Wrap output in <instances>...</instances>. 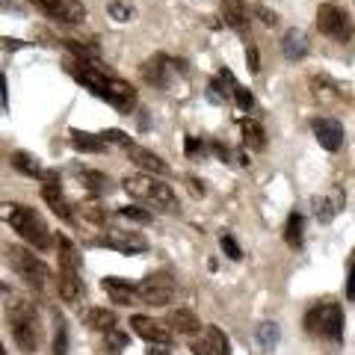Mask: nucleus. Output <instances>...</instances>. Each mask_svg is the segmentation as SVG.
I'll return each instance as SVG.
<instances>
[{"mask_svg":"<svg viewBox=\"0 0 355 355\" xmlns=\"http://www.w3.org/2000/svg\"><path fill=\"white\" fill-rule=\"evenodd\" d=\"M65 69H69V74L77 83L86 86L95 98H101V101H107L110 107H116L119 113H130L133 104H137V89H133L128 80L116 77L113 71L101 69L98 62H80V60L71 57L65 62Z\"/></svg>","mask_w":355,"mask_h":355,"instance_id":"1","label":"nucleus"},{"mask_svg":"<svg viewBox=\"0 0 355 355\" xmlns=\"http://www.w3.org/2000/svg\"><path fill=\"white\" fill-rule=\"evenodd\" d=\"M6 320H9V331L18 343L21 352H36L42 343V320L36 314V305L27 296H9L6 299Z\"/></svg>","mask_w":355,"mask_h":355,"instance_id":"2","label":"nucleus"},{"mask_svg":"<svg viewBox=\"0 0 355 355\" xmlns=\"http://www.w3.org/2000/svg\"><path fill=\"white\" fill-rule=\"evenodd\" d=\"M9 225L15 228V234L21 240H27L36 252H51V231L44 225V219L27 205H12L6 210Z\"/></svg>","mask_w":355,"mask_h":355,"instance_id":"3","label":"nucleus"},{"mask_svg":"<svg viewBox=\"0 0 355 355\" xmlns=\"http://www.w3.org/2000/svg\"><path fill=\"white\" fill-rule=\"evenodd\" d=\"M6 261L12 263V270L30 284L33 293H44V287H48V282H51L48 263L39 261L30 249H21V246H6Z\"/></svg>","mask_w":355,"mask_h":355,"instance_id":"4","label":"nucleus"},{"mask_svg":"<svg viewBox=\"0 0 355 355\" xmlns=\"http://www.w3.org/2000/svg\"><path fill=\"white\" fill-rule=\"evenodd\" d=\"M305 329L308 335H320V338H329L340 343L343 340V311L338 302H326V305H317L305 314Z\"/></svg>","mask_w":355,"mask_h":355,"instance_id":"5","label":"nucleus"},{"mask_svg":"<svg viewBox=\"0 0 355 355\" xmlns=\"http://www.w3.org/2000/svg\"><path fill=\"white\" fill-rule=\"evenodd\" d=\"M317 30L323 33V36H329L331 42H340V44L352 42V33H355L349 12L343 6H338V3H320V9H317Z\"/></svg>","mask_w":355,"mask_h":355,"instance_id":"6","label":"nucleus"},{"mask_svg":"<svg viewBox=\"0 0 355 355\" xmlns=\"http://www.w3.org/2000/svg\"><path fill=\"white\" fill-rule=\"evenodd\" d=\"M175 71H187V65L181 60H169L166 53H154V57H148L139 69L142 80H146L148 86H154V89H169Z\"/></svg>","mask_w":355,"mask_h":355,"instance_id":"7","label":"nucleus"},{"mask_svg":"<svg viewBox=\"0 0 355 355\" xmlns=\"http://www.w3.org/2000/svg\"><path fill=\"white\" fill-rule=\"evenodd\" d=\"M139 299L146 305H154V308H163V305H169L172 302V296H175V279H172V272H151L146 275L139 284Z\"/></svg>","mask_w":355,"mask_h":355,"instance_id":"8","label":"nucleus"},{"mask_svg":"<svg viewBox=\"0 0 355 355\" xmlns=\"http://www.w3.org/2000/svg\"><path fill=\"white\" fill-rule=\"evenodd\" d=\"M27 3L60 24H83L86 21V9L80 0H27Z\"/></svg>","mask_w":355,"mask_h":355,"instance_id":"9","label":"nucleus"},{"mask_svg":"<svg viewBox=\"0 0 355 355\" xmlns=\"http://www.w3.org/2000/svg\"><path fill=\"white\" fill-rule=\"evenodd\" d=\"M101 246L107 249H116L121 254H142L148 252V240L139 234V231H130V228H116V225H107L104 228V237L98 240Z\"/></svg>","mask_w":355,"mask_h":355,"instance_id":"10","label":"nucleus"},{"mask_svg":"<svg viewBox=\"0 0 355 355\" xmlns=\"http://www.w3.org/2000/svg\"><path fill=\"white\" fill-rule=\"evenodd\" d=\"M57 293L65 305H77L80 299L86 296V284L80 279V272H74V270H62L60 266V272H57Z\"/></svg>","mask_w":355,"mask_h":355,"instance_id":"11","label":"nucleus"},{"mask_svg":"<svg viewBox=\"0 0 355 355\" xmlns=\"http://www.w3.org/2000/svg\"><path fill=\"white\" fill-rule=\"evenodd\" d=\"M157 181H160V178H154V175H148V172H139V175H128L125 181H121V187H125V193H128L130 198H137V202L148 205L151 196H154V190H157Z\"/></svg>","mask_w":355,"mask_h":355,"instance_id":"12","label":"nucleus"},{"mask_svg":"<svg viewBox=\"0 0 355 355\" xmlns=\"http://www.w3.org/2000/svg\"><path fill=\"white\" fill-rule=\"evenodd\" d=\"M130 329L137 331L142 340H148V343H166V347L172 343L169 329L160 326V323H154V320H148L146 314H133V317H130Z\"/></svg>","mask_w":355,"mask_h":355,"instance_id":"13","label":"nucleus"},{"mask_svg":"<svg viewBox=\"0 0 355 355\" xmlns=\"http://www.w3.org/2000/svg\"><path fill=\"white\" fill-rule=\"evenodd\" d=\"M314 137L326 151H338L343 146V125L338 119H317L314 121Z\"/></svg>","mask_w":355,"mask_h":355,"instance_id":"14","label":"nucleus"},{"mask_svg":"<svg viewBox=\"0 0 355 355\" xmlns=\"http://www.w3.org/2000/svg\"><path fill=\"white\" fill-rule=\"evenodd\" d=\"M9 163H12V169H18L21 175H27V178H39V181H60L57 175L48 172L36 157H30L27 151H15L12 157H9Z\"/></svg>","mask_w":355,"mask_h":355,"instance_id":"15","label":"nucleus"},{"mask_svg":"<svg viewBox=\"0 0 355 355\" xmlns=\"http://www.w3.org/2000/svg\"><path fill=\"white\" fill-rule=\"evenodd\" d=\"M128 160L133 166H139L142 172H148V175H169V166H166L157 154L148 151V148H139V146H130L128 148Z\"/></svg>","mask_w":355,"mask_h":355,"instance_id":"16","label":"nucleus"},{"mask_svg":"<svg viewBox=\"0 0 355 355\" xmlns=\"http://www.w3.org/2000/svg\"><path fill=\"white\" fill-rule=\"evenodd\" d=\"M219 15H222V21H225L231 30L246 33V27H249V9H246L243 0H222V3H219Z\"/></svg>","mask_w":355,"mask_h":355,"instance_id":"17","label":"nucleus"},{"mask_svg":"<svg viewBox=\"0 0 355 355\" xmlns=\"http://www.w3.org/2000/svg\"><path fill=\"white\" fill-rule=\"evenodd\" d=\"M42 198L48 202V207H51L60 219L74 222L71 207H69V202H65V196H62V190H60V181H44V184H42Z\"/></svg>","mask_w":355,"mask_h":355,"instance_id":"18","label":"nucleus"},{"mask_svg":"<svg viewBox=\"0 0 355 355\" xmlns=\"http://www.w3.org/2000/svg\"><path fill=\"white\" fill-rule=\"evenodd\" d=\"M101 287L107 291V296L113 299L116 305H133L139 302V287L130 284V282H121V279H104Z\"/></svg>","mask_w":355,"mask_h":355,"instance_id":"19","label":"nucleus"},{"mask_svg":"<svg viewBox=\"0 0 355 355\" xmlns=\"http://www.w3.org/2000/svg\"><path fill=\"white\" fill-rule=\"evenodd\" d=\"M57 258H60V266L62 270H74V272H80L83 270V258H80V249L74 246V243L65 237V234H57Z\"/></svg>","mask_w":355,"mask_h":355,"instance_id":"20","label":"nucleus"},{"mask_svg":"<svg viewBox=\"0 0 355 355\" xmlns=\"http://www.w3.org/2000/svg\"><path fill=\"white\" fill-rule=\"evenodd\" d=\"M282 53L287 60H305L308 57V36L302 30H287L282 39Z\"/></svg>","mask_w":355,"mask_h":355,"instance_id":"21","label":"nucleus"},{"mask_svg":"<svg viewBox=\"0 0 355 355\" xmlns=\"http://www.w3.org/2000/svg\"><path fill=\"white\" fill-rule=\"evenodd\" d=\"M166 323H169V329L172 331H178V335H196L198 331V317L193 314L190 308H178V311H172L169 317H166Z\"/></svg>","mask_w":355,"mask_h":355,"instance_id":"22","label":"nucleus"},{"mask_svg":"<svg viewBox=\"0 0 355 355\" xmlns=\"http://www.w3.org/2000/svg\"><path fill=\"white\" fill-rule=\"evenodd\" d=\"M340 207H343V193L340 190H335L331 196H317L314 198V214H317L320 222H331Z\"/></svg>","mask_w":355,"mask_h":355,"instance_id":"23","label":"nucleus"},{"mask_svg":"<svg viewBox=\"0 0 355 355\" xmlns=\"http://www.w3.org/2000/svg\"><path fill=\"white\" fill-rule=\"evenodd\" d=\"M148 205H151L154 210H160V214H178V210H181V205H178V198H175V193H172V187L163 184V181H157V190H154V196H151Z\"/></svg>","mask_w":355,"mask_h":355,"instance_id":"24","label":"nucleus"},{"mask_svg":"<svg viewBox=\"0 0 355 355\" xmlns=\"http://www.w3.org/2000/svg\"><path fill=\"white\" fill-rule=\"evenodd\" d=\"M302 240H305V219L302 214H293L287 216V225H284V243L291 249H302Z\"/></svg>","mask_w":355,"mask_h":355,"instance_id":"25","label":"nucleus"},{"mask_svg":"<svg viewBox=\"0 0 355 355\" xmlns=\"http://www.w3.org/2000/svg\"><path fill=\"white\" fill-rule=\"evenodd\" d=\"M86 326L89 329H95V331H113L116 329V314L110 308H89V314H86Z\"/></svg>","mask_w":355,"mask_h":355,"instance_id":"26","label":"nucleus"},{"mask_svg":"<svg viewBox=\"0 0 355 355\" xmlns=\"http://www.w3.org/2000/svg\"><path fill=\"white\" fill-rule=\"evenodd\" d=\"M80 184H83L92 196H101V193H110V190H113L110 178H107L104 172H98V169H83V172H80Z\"/></svg>","mask_w":355,"mask_h":355,"instance_id":"27","label":"nucleus"},{"mask_svg":"<svg viewBox=\"0 0 355 355\" xmlns=\"http://www.w3.org/2000/svg\"><path fill=\"white\" fill-rule=\"evenodd\" d=\"M279 338H282V329H279V323H272V320H263V323H258V329H254V340L261 343L263 352H270L275 343H279Z\"/></svg>","mask_w":355,"mask_h":355,"instance_id":"28","label":"nucleus"},{"mask_svg":"<svg viewBox=\"0 0 355 355\" xmlns=\"http://www.w3.org/2000/svg\"><path fill=\"white\" fill-rule=\"evenodd\" d=\"M71 146L77 148V151H92V154H98V151H104V146H107V139L101 137V133H83V130H71Z\"/></svg>","mask_w":355,"mask_h":355,"instance_id":"29","label":"nucleus"},{"mask_svg":"<svg viewBox=\"0 0 355 355\" xmlns=\"http://www.w3.org/2000/svg\"><path fill=\"white\" fill-rule=\"evenodd\" d=\"M240 130H243V142H246V148L261 151L266 146V130L258 125V121H243Z\"/></svg>","mask_w":355,"mask_h":355,"instance_id":"30","label":"nucleus"},{"mask_svg":"<svg viewBox=\"0 0 355 355\" xmlns=\"http://www.w3.org/2000/svg\"><path fill=\"white\" fill-rule=\"evenodd\" d=\"M83 219H89L92 225H101V228H107V210L101 207V202L92 196V198H86L83 202Z\"/></svg>","mask_w":355,"mask_h":355,"instance_id":"31","label":"nucleus"},{"mask_svg":"<svg viewBox=\"0 0 355 355\" xmlns=\"http://www.w3.org/2000/svg\"><path fill=\"white\" fill-rule=\"evenodd\" d=\"M207 340H210V347H214L216 355H231L228 335H225V331H222L219 326H210V329H207Z\"/></svg>","mask_w":355,"mask_h":355,"instance_id":"32","label":"nucleus"},{"mask_svg":"<svg viewBox=\"0 0 355 355\" xmlns=\"http://www.w3.org/2000/svg\"><path fill=\"white\" fill-rule=\"evenodd\" d=\"M125 219H130V222H139V225H148V222L154 219L151 216V210H146V207H137V205H128V207H121L119 210Z\"/></svg>","mask_w":355,"mask_h":355,"instance_id":"33","label":"nucleus"},{"mask_svg":"<svg viewBox=\"0 0 355 355\" xmlns=\"http://www.w3.org/2000/svg\"><path fill=\"white\" fill-rule=\"evenodd\" d=\"M101 137H104L107 142H113V146H121L125 151H128L130 146H137V142H133L125 130H116V128H107V130H101Z\"/></svg>","mask_w":355,"mask_h":355,"instance_id":"34","label":"nucleus"},{"mask_svg":"<svg viewBox=\"0 0 355 355\" xmlns=\"http://www.w3.org/2000/svg\"><path fill=\"white\" fill-rule=\"evenodd\" d=\"M107 349H110V355H119L121 349L128 347V335L125 331H119V329H113V331H107Z\"/></svg>","mask_w":355,"mask_h":355,"instance_id":"35","label":"nucleus"},{"mask_svg":"<svg viewBox=\"0 0 355 355\" xmlns=\"http://www.w3.org/2000/svg\"><path fill=\"white\" fill-rule=\"evenodd\" d=\"M65 352H69V329H65V323L60 320L57 335H53V355H65Z\"/></svg>","mask_w":355,"mask_h":355,"instance_id":"36","label":"nucleus"},{"mask_svg":"<svg viewBox=\"0 0 355 355\" xmlns=\"http://www.w3.org/2000/svg\"><path fill=\"white\" fill-rule=\"evenodd\" d=\"M184 151H187V157H190V160H198V157H205L207 142H202L198 137H187V142H184Z\"/></svg>","mask_w":355,"mask_h":355,"instance_id":"37","label":"nucleus"},{"mask_svg":"<svg viewBox=\"0 0 355 355\" xmlns=\"http://www.w3.org/2000/svg\"><path fill=\"white\" fill-rule=\"evenodd\" d=\"M219 246L225 249V254H228L231 261H240V258H243V252H240V246H237V240L231 237V234H222V237H219Z\"/></svg>","mask_w":355,"mask_h":355,"instance_id":"38","label":"nucleus"},{"mask_svg":"<svg viewBox=\"0 0 355 355\" xmlns=\"http://www.w3.org/2000/svg\"><path fill=\"white\" fill-rule=\"evenodd\" d=\"M234 101H237L240 110H246V113H249V110H254V95L249 92V89H243V86L234 89Z\"/></svg>","mask_w":355,"mask_h":355,"instance_id":"39","label":"nucleus"},{"mask_svg":"<svg viewBox=\"0 0 355 355\" xmlns=\"http://www.w3.org/2000/svg\"><path fill=\"white\" fill-rule=\"evenodd\" d=\"M190 352L193 355H214V347H210L207 338H193L190 340Z\"/></svg>","mask_w":355,"mask_h":355,"instance_id":"40","label":"nucleus"},{"mask_svg":"<svg viewBox=\"0 0 355 355\" xmlns=\"http://www.w3.org/2000/svg\"><path fill=\"white\" fill-rule=\"evenodd\" d=\"M110 12H113V18H116V21H128V18L133 15V9H130V6H125L121 0H113V3H110Z\"/></svg>","mask_w":355,"mask_h":355,"instance_id":"41","label":"nucleus"},{"mask_svg":"<svg viewBox=\"0 0 355 355\" xmlns=\"http://www.w3.org/2000/svg\"><path fill=\"white\" fill-rule=\"evenodd\" d=\"M254 15H258L266 27H275V24H279V15L270 12V9H266V6H254Z\"/></svg>","mask_w":355,"mask_h":355,"instance_id":"42","label":"nucleus"},{"mask_svg":"<svg viewBox=\"0 0 355 355\" xmlns=\"http://www.w3.org/2000/svg\"><path fill=\"white\" fill-rule=\"evenodd\" d=\"M246 62H249V71H261V60H258V48L249 42L246 44Z\"/></svg>","mask_w":355,"mask_h":355,"instance_id":"43","label":"nucleus"},{"mask_svg":"<svg viewBox=\"0 0 355 355\" xmlns=\"http://www.w3.org/2000/svg\"><path fill=\"white\" fill-rule=\"evenodd\" d=\"M347 299H349V302H355V261H352L349 275H347Z\"/></svg>","mask_w":355,"mask_h":355,"instance_id":"44","label":"nucleus"},{"mask_svg":"<svg viewBox=\"0 0 355 355\" xmlns=\"http://www.w3.org/2000/svg\"><path fill=\"white\" fill-rule=\"evenodd\" d=\"M148 355H169V347H166V343H151Z\"/></svg>","mask_w":355,"mask_h":355,"instance_id":"45","label":"nucleus"},{"mask_svg":"<svg viewBox=\"0 0 355 355\" xmlns=\"http://www.w3.org/2000/svg\"><path fill=\"white\" fill-rule=\"evenodd\" d=\"M0 98H3V110H9V92H6V77L0 80Z\"/></svg>","mask_w":355,"mask_h":355,"instance_id":"46","label":"nucleus"}]
</instances>
